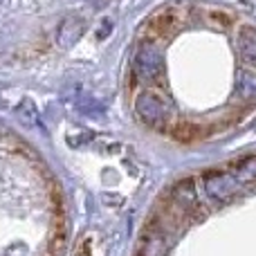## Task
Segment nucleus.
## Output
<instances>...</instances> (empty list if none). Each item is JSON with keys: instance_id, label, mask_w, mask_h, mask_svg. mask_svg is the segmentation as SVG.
Listing matches in <instances>:
<instances>
[{"instance_id": "obj_6", "label": "nucleus", "mask_w": 256, "mask_h": 256, "mask_svg": "<svg viewBox=\"0 0 256 256\" xmlns=\"http://www.w3.org/2000/svg\"><path fill=\"white\" fill-rule=\"evenodd\" d=\"M209 20L216 22L218 27H222V30H225V27H230V25H232V20H234V18H232V14H227V12H220V9H214V12L209 14Z\"/></svg>"}, {"instance_id": "obj_5", "label": "nucleus", "mask_w": 256, "mask_h": 256, "mask_svg": "<svg viewBox=\"0 0 256 256\" xmlns=\"http://www.w3.org/2000/svg\"><path fill=\"white\" fill-rule=\"evenodd\" d=\"M166 250H168V245L164 240V236L160 232H153V234L146 236V240L142 243L137 256H166Z\"/></svg>"}, {"instance_id": "obj_3", "label": "nucleus", "mask_w": 256, "mask_h": 256, "mask_svg": "<svg viewBox=\"0 0 256 256\" xmlns=\"http://www.w3.org/2000/svg\"><path fill=\"white\" fill-rule=\"evenodd\" d=\"M176 25H178L176 9H162V12H158L155 16L148 18L144 30H146V34H150V36H164L171 30H176Z\"/></svg>"}, {"instance_id": "obj_2", "label": "nucleus", "mask_w": 256, "mask_h": 256, "mask_svg": "<svg viewBox=\"0 0 256 256\" xmlns=\"http://www.w3.org/2000/svg\"><path fill=\"white\" fill-rule=\"evenodd\" d=\"M135 74L142 81H155L162 74V58H160L158 50L153 48H142L135 56Z\"/></svg>"}, {"instance_id": "obj_1", "label": "nucleus", "mask_w": 256, "mask_h": 256, "mask_svg": "<svg viewBox=\"0 0 256 256\" xmlns=\"http://www.w3.org/2000/svg\"><path fill=\"white\" fill-rule=\"evenodd\" d=\"M135 110H137V115H140V120L144 122V124H150V126L162 124V122L168 117L166 102H164L158 92H153V90H146V92H142L140 97H137Z\"/></svg>"}, {"instance_id": "obj_4", "label": "nucleus", "mask_w": 256, "mask_h": 256, "mask_svg": "<svg viewBox=\"0 0 256 256\" xmlns=\"http://www.w3.org/2000/svg\"><path fill=\"white\" fill-rule=\"evenodd\" d=\"M81 27H84L81 20H76V18H66V20L61 22V27H58L56 43L61 45V48H72V45L79 40L81 32H84Z\"/></svg>"}]
</instances>
